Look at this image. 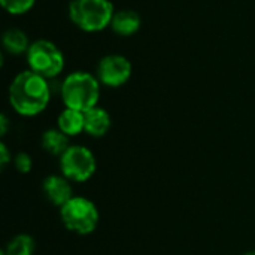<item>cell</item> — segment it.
I'll use <instances>...</instances> for the list:
<instances>
[{
  "label": "cell",
  "mask_w": 255,
  "mask_h": 255,
  "mask_svg": "<svg viewBox=\"0 0 255 255\" xmlns=\"http://www.w3.org/2000/svg\"><path fill=\"white\" fill-rule=\"evenodd\" d=\"M7 100L12 111L24 118L40 115L51 102V87L48 79L31 72H19L10 82Z\"/></svg>",
  "instance_id": "obj_1"
},
{
  "label": "cell",
  "mask_w": 255,
  "mask_h": 255,
  "mask_svg": "<svg viewBox=\"0 0 255 255\" xmlns=\"http://www.w3.org/2000/svg\"><path fill=\"white\" fill-rule=\"evenodd\" d=\"M102 84L96 75L78 70L67 75L60 85V97L64 108L87 112L99 106Z\"/></svg>",
  "instance_id": "obj_2"
},
{
  "label": "cell",
  "mask_w": 255,
  "mask_h": 255,
  "mask_svg": "<svg viewBox=\"0 0 255 255\" xmlns=\"http://www.w3.org/2000/svg\"><path fill=\"white\" fill-rule=\"evenodd\" d=\"M58 215L63 227L78 236L93 235L100 223V211L97 205L91 199L78 194L58 209Z\"/></svg>",
  "instance_id": "obj_3"
},
{
  "label": "cell",
  "mask_w": 255,
  "mask_h": 255,
  "mask_svg": "<svg viewBox=\"0 0 255 255\" xmlns=\"http://www.w3.org/2000/svg\"><path fill=\"white\" fill-rule=\"evenodd\" d=\"M114 13L111 0H72L69 3L72 24L87 33H97L111 27Z\"/></svg>",
  "instance_id": "obj_4"
},
{
  "label": "cell",
  "mask_w": 255,
  "mask_h": 255,
  "mask_svg": "<svg viewBox=\"0 0 255 255\" xmlns=\"http://www.w3.org/2000/svg\"><path fill=\"white\" fill-rule=\"evenodd\" d=\"M97 157L91 148L72 143L58 158V170L73 184H85L91 181L97 172Z\"/></svg>",
  "instance_id": "obj_5"
},
{
  "label": "cell",
  "mask_w": 255,
  "mask_h": 255,
  "mask_svg": "<svg viewBox=\"0 0 255 255\" xmlns=\"http://www.w3.org/2000/svg\"><path fill=\"white\" fill-rule=\"evenodd\" d=\"M28 69L45 79L57 78L66 66L63 51L48 39H37L30 43L25 52Z\"/></svg>",
  "instance_id": "obj_6"
},
{
  "label": "cell",
  "mask_w": 255,
  "mask_h": 255,
  "mask_svg": "<svg viewBox=\"0 0 255 255\" xmlns=\"http://www.w3.org/2000/svg\"><path fill=\"white\" fill-rule=\"evenodd\" d=\"M133 73V66L130 60L121 54L105 55L96 69V76L102 85L108 88H120L126 85Z\"/></svg>",
  "instance_id": "obj_7"
},
{
  "label": "cell",
  "mask_w": 255,
  "mask_h": 255,
  "mask_svg": "<svg viewBox=\"0 0 255 255\" xmlns=\"http://www.w3.org/2000/svg\"><path fill=\"white\" fill-rule=\"evenodd\" d=\"M42 194L52 206L60 209L75 196L73 182H70L61 173L48 175L42 181Z\"/></svg>",
  "instance_id": "obj_8"
},
{
  "label": "cell",
  "mask_w": 255,
  "mask_h": 255,
  "mask_svg": "<svg viewBox=\"0 0 255 255\" xmlns=\"http://www.w3.org/2000/svg\"><path fill=\"white\" fill-rule=\"evenodd\" d=\"M84 121H85L84 133L94 139H100L106 136L112 127L111 114L102 106H94L90 111L84 112Z\"/></svg>",
  "instance_id": "obj_9"
},
{
  "label": "cell",
  "mask_w": 255,
  "mask_h": 255,
  "mask_svg": "<svg viewBox=\"0 0 255 255\" xmlns=\"http://www.w3.org/2000/svg\"><path fill=\"white\" fill-rule=\"evenodd\" d=\"M140 25H142V18L133 9L115 10L112 21H111L112 31L123 37H130V36L136 34L140 30Z\"/></svg>",
  "instance_id": "obj_10"
},
{
  "label": "cell",
  "mask_w": 255,
  "mask_h": 255,
  "mask_svg": "<svg viewBox=\"0 0 255 255\" xmlns=\"http://www.w3.org/2000/svg\"><path fill=\"white\" fill-rule=\"evenodd\" d=\"M57 128L70 139L82 134L84 128H85L84 112L70 109V108H64L57 117Z\"/></svg>",
  "instance_id": "obj_11"
},
{
  "label": "cell",
  "mask_w": 255,
  "mask_h": 255,
  "mask_svg": "<svg viewBox=\"0 0 255 255\" xmlns=\"http://www.w3.org/2000/svg\"><path fill=\"white\" fill-rule=\"evenodd\" d=\"M70 145V137L61 133L57 127L45 130L40 136V148L51 157L60 158Z\"/></svg>",
  "instance_id": "obj_12"
},
{
  "label": "cell",
  "mask_w": 255,
  "mask_h": 255,
  "mask_svg": "<svg viewBox=\"0 0 255 255\" xmlns=\"http://www.w3.org/2000/svg\"><path fill=\"white\" fill-rule=\"evenodd\" d=\"M36 253V241L28 233H18L12 236L0 255H34Z\"/></svg>",
  "instance_id": "obj_13"
},
{
  "label": "cell",
  "mask_w": 255,
  "mask_h": 255,
  "mask_svg": "<svg viewBox=\"0 0 255 255\" xmlns=\"http://www.w3.org/2000/svg\"><path fill=\"white\" fill-rule=\"evenodd\" d=\"M3 48L12 54V55H19V54H25L30 48V40L27 37V34L19 30V28H9L3 33V39H1Z\"/></svg>",
  "instance_id": "obj_14"
},
{
  "label": "cell",
  "mask_w": 255,
  "mask_h": 255,
  "mask_svg": "<svg viewBox=\"0 0 255 255\" xmlns=\"http://www.w3.org/2000/svg\"><path fill=\"white\" fill-rule=\"evenodd\" d=\"M3 9L10 15H24L36 3V0H0Z\"/></svg>",
  "instance_id": "obj_15"
},
{
  "label": "cell",
  "mask_w": 255,
  "mask_h": 255,
  "mask_svg": "<svg viewBox=\"0 0 255 255\" xmlns=\"http://www.w3.org/2000/svg\"><path fill=\"white\" fill-rule=\"evenodd\" d=\"M12 164H13V169H15L18 173H21V175H28V173L33 170V166H34L33 157H31L28 152H24V151L16 152V154L13 155Z\"/></svg>",
  "instance_id": "obj_16"
},
{
  "label": "cell",
  "mask_w": 255,
  "mask_h": 255,
  "mask_svg": "<svg viewBox=\"0 0 255 255\" xmlns=\"http://www.w3.org/2000/svg\"><path fill=\"white\" fill-rule=\"evenodd\" d=\"M12 161H13V155H12L10 149L7 148L6 142L1 140L0 142V167H1V170H4L7 167V164H12Z\"/></svg>",
  "instance_id": "obj_17"
},
{
  "label": "cell",
  "mask_w": 255,
  "mask_h": 255,
  "mask_svg": "<svg viewBox=\"0 0 255 255\" xmlns=\"http://www.w3.org/2000/svg\"><path fill=\"white\" fill-rule=\"evenodd\" d=\"M7 128H9V120H7V117L3 114V115H1V118H0V134H1V137H4V136H6Z\"/></svg>",
  "instance_id": "obj_18"
},
{
  "label": "cell",
  "mask_w": 255,
  "mask_h": 255,
  "mask_svg": "<svg viewBox=\"0 0 255 255\" xmlns=\"http://www.w3.org/2000/svg\"><path fill=\"white\" fill-rule=\"evenodd\" d=\"M244 255H255V250H251V251H247Z\"/></svg>",
  "instance_id": "obj_19"
}]
</instances>
